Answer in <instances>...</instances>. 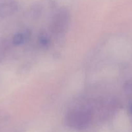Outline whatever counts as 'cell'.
<instances>
[{
    "label": "cell",
    "instance_id": "4",
    "mask_svg": "<svg viewBox=\"0 0 132 132\" xmlns=\"http://www.w3.org/2000/svg\"><path fill=\"white\" fill-rule=\"evenodd\" d=\"M25 36L23 34L21 33H18L16 34L15 36L13 37L12 39V42L13 44L15 45H21L23 42L25 41Z\"/></svg>",
    "mask_w": 132,
    "mask_h": 132
},
{
    "label": "cell",
    "instance_id": "2",
    "mask_svg": "<svg viewBox=\"0 0 132 132\" xmlns=\"http://www.w3.org/2000/svg\"><path fill=\"white\" fill-rule=\"evenodd\" d=\"M54 20L52 25V32L55 34H60L62 32H64L66 29V27L68 23V19H67L66 14H58Z\"/></svg>",
    "mask_w": 132,
    "mask_h": 132
},
{
    "label": "cell",
    "instance_id": "3",
    "mask_svg": "<svg viewBox=\"0 0 132 132\" xmlns=\"http://www.w3.org/2000/svg\"><path fill=\"white\" fill-rule=\"evenodd\" d=\"M16 9V5L10 1H3L0 3V15H5L12 13Z\"/></svg>",
    "mask_w": 132,
    "mask_h": 132
},
{
    "label": "cell",
    "instance_id": "6",
    "mask_svg": "<svg viewBox=\"0 0 132 132\" xmlns=\"http://www.w3.org/2000/svg\"><path fill=\"white\" fill-rule=\"evenodd\" d=\"M129 111H130L131 113L132 114V105L130 106V108H129Z\"/></svg>",
    "mask_w": 132,
    "mask_h": 132
},
{
    "label": "cell",
    "instance_id": "5",
    "mask_svg": "<svg viewBox=\"0 0 132 132\" xmlns=\"http://www.w3.org/2000/svg\"><path fill=\"white\" fill-rule=\"evenodd\" d=\"M40 42L42 45H47L48 43V39H47L46 37H41V39H40Z\"/></svg>",
    "mask_w": 132,
    "mask_h": 132
},
{
    "label": "cell",
    "instance_id": "1",
    "mask_svg": "<svg viewBox=\"0 0 132 132\" xmlns=\"http://www.w3.org/2000/svg\"><path fill=\"white\" fill-rule=\"evenodd\" d=\"M91 119V112L85 108H76L72 109L67 113L65 117L67 125L75 130L85 128Z\"/></svg>",
    "mask_w": 132,
    "mask_h": 132
}]
</instances>
